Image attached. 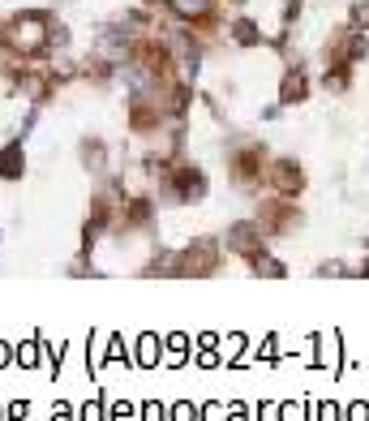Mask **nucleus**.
<instances>
[{
	"instance_id": "2",
	"label": "nucleus",
	"mask_w": 369,
	"mask_h": 421,
	"mask_svg": "<svg viewBox=\"0 0 369 421\" xmlns=\"http://www.w3.org/2000/svg\"><path fill=\"white\" fill-rule=\"evenodd\" d=\"M0 177H22V146H9V150H0Z\"/></svg>"
},
{
	"instance_id": "1",
	"label": "nucleus",
	"mask_w": 369,
	"mask_h": 421,
	"mask_svg": "<svg viewBox=\"0 0 369 421\" xmlns=\"http://www.w3.org/2000/svg\"><path fill=\"white\" fill-rule=\"evenodd\" d=\"M5 35H9L13 52H22V57H35V52L47 47V18H43V13H22V18L9 22Z\"/></svg>"
},
{
	"instance_id": "3",
	"label": "nucleus",
	"mask_w": 369,
	"mask_h": 421,
	"mask_svg": "<svg viewBox=\"0 0 369 421\" xmlns=\"http://www.w3.org/2000/svg\"><path fill=\"white\" fill-rule=\"evenodd\" d=\"M142 365H155V336L142 340Z\"/></svg>"
}]
</instances>
